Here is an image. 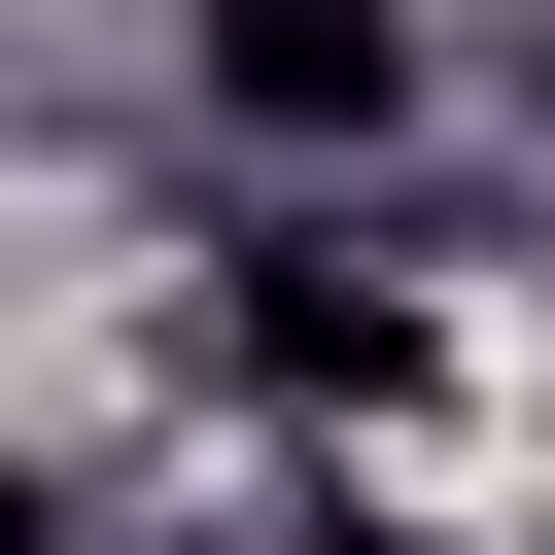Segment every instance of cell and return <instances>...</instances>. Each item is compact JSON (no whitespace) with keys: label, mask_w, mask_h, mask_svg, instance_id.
Instances as JSON below:
<instances>
[{"label":"cell","mask_w":555,"mask_h":555,"mask_svg":"<svg viewBox=\"0 0 555 555\" xmlns=\"http://www.w3.org/2000/svg\"><path fill=\"white\" fill-rule=\"evenodd\" d=\"M0 555H69V520H35V486H0Z\"/></svg>","instance_id":"2"},{"label":"cell","mask_w":555,"mask_h":555,"mask_svg":"<svg viewBox=\"0 0 555 555\" xmlns=\"http://www.w3.org/2000/svg\"><path fill=\"white\" fill-rule=\"evenodd\" d=\"M208 104H243V139H312V173H347V139H382V104H416V0H208Z\"/></svg>","instance_id":"1"}]
</instances>
